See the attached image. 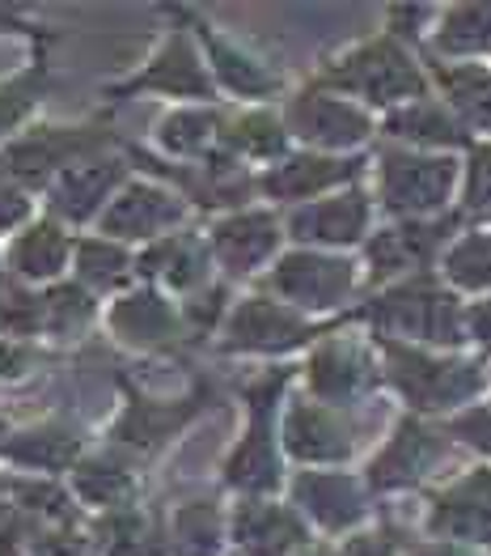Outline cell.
Wrapping results in <instances>:
<instances>
[{
	"label": "cell",
	"mask_w": 491,
	"mask_h": 556,
	"mask_svg": "<svg viewBox=\"0 0 491 556\" xmlns=\"http://www.w3.org/2000/svg\"><path fill=\"white\" fill-rule=\"evenodd\" d=\"M106 140V128H35L0 153V184L43 187L60 179L68 166L93 157V149H102Z\"/></svg>",
	"instance_id": "obj_1"
},
{
	"label": "cell",
	"mask_w": 491,
	"mask_h": 556,
	"mask_svg": "<svg viewBox=\"0 0 491 556\" xmlns=\"http://www.w3.org/2000/svg\"><path fill=\"white\" fill-rule=\"evenodd\" d=\"M331 81H339L344 90H357L373 102H390V98H411L424 90L415 64L402 55L390 39L364 43L360 51H352L344 64L331 68Z\"/></svg>",
	"instance_id": "obj_2"
},
{
	"label": "cell",
	"mask_w": 491,
	"mask_h": 556,
	"mask_svg": "<svg viewBox=\"0 0 491 556\" xmlns=\"http://www.w3.org/2000/svg\"><path fill=\"white\" fill-rule=\"evenodd\" d=\"M390 378L399 382V391L419 404V408H441L453 400H466L479 387V374L470 366H449V362H428L419 353L390 349Z\"/></svg>",
	"instance_id": "obj_3"
},
{
	"label": "cell",
	"mask_w": 491,
	"mask_h": 556,
	"mask_svg": "<svg viewBox=\"0 0 491 556\" xmlns=\"http://www.w3.org/2000/svg\"><path fill=\"white\" fill-rule=\"evenodd\" d=\"M119 184H124V162L86 157L51 184V213L68 222H90L93 213H106V200L115 195Z\"/></svg>",
	"instance_id": "obj_4"
},
{
	"label": "cell",
	"mask_w": 491,
	"mask_h": 556,
	"mask_svg": "<svg viewBox=\"0 0 491 556\" xmlns=\"http://www.w3.org/2000/svg\"><path fill=\"white\" fill-rule=\"evenodd\" d=\"M182 217V200L166 187L135 184L111 200L102 213V233L111 238H157Z\"/></svg>",
	"instance_id": "obj_5"
},
{
	"label": "cell",
	"mask_w": 491,
	"mask_h": 556,
	"mask_svg": "<svg viewBox=\"0 0 491 556\" xmlns=\"http://www.w3.org/2000/svg\"><path fill=\"white\" fill-rule=\"evenodd\" d=\"M373 319L382 327L406 331V336H424V340H457L453 302H449L445 293H432L428 285H406L399 293L382 298Z\"/></svg>",
	"instance_id": "obj_6"
},
{
	"label": "cell",
	"mask_w": 491,
	"mask_h": 556,
	"mask_svg": "<svg viewBox=\"0 0 491 556\" xmlns=\"http://www.w3.org/2000/svg\"><path fill=\"white\" fill-rule=\"evenodd\" d=\"M195 417V400H179V404H161V400H140L132 391L124 417L115 420L111 438L115 446L132 451V455H153L161 442H170L186 420Z\"/></svg>",
	"instance_id": "obj_7"
},
{
	"label": "cell",
	"mask_w": 491,
	"mask_h": 556,
	"mask_svg": "<svg viewBox=\"0 0 491 556\" xmlns=\"http://www.w3.org/2000/svg\"><path fill=\"white\" fill-rule=\"evenodd\" d=\"M140 90H153V93H170V98H208L212 81L195 55V47L186 43L182 35L166 39V47L148 60V68L132 77L128 86L119 93H140Z\"/></svg>",
	"instance_id": "obj_8"
},
{
	"label": "cell",
	"mask_w": 491,
	"mask_h": 556,
	"mask_svg": "<svg viewBox=\"0 0 491 556\" xmlns=\"http://www.w3.org/2000/svg\"><path fill=\"white\" fill-rule=\"evenodd\" d=\"M275 289L301 306H335L352 289V268L322 255H288L275 268Z\"/></svg>",
	"instance_id": "obj_9"
},
{
	"label": "cell",
	"mask_w": 491,
	"mask_h": 556,
	"mask_svg": "<svg viewBox=\"0 0 491 556\" xmlns=\"http://www.w3.org/2000/svg\"><path fill=\"white\" fill-rule=\"evenodd\" d=\"M449 162H424V157H386L382 166V191L386 204L399 213H419L441 204V195L449 191Z\"/></svg>",
	"instance_id": "obj_10"
},
{
	"label": "cell",
	"mask_w": 491,
	"mask_h": 556,
	"mask_svg": "<svg viewBox=\"0 0 491 556\" xmlns=\"http://www.w3.org/2000/svg\"><path fill=\"white\" fill-rule=\"evenodd\" d=\"M306 336H310V331H306V324H301L297 315H288V311L275 306V302L255 298V302H246V306L233 315V324H229V349L280 353V349L301 344Z\"/></svg>",
	"instance_id": "obj_11"
},
{
	"label": "cell",
	"mask_w": 491,
	"mask_h": 556,
	"mask_svg": "<svg viewBox=\"0 0 491 556\" xmlns=\"http://www.w3.org/2000/svg\"><path fill=\"white\" fill-rule=\"evenodd\" d=\"M280 382H284V378H271L268 387L255 391V425H250V433L242 438V446H237L233 459H229V484H242V489H271V484L280 480L271 429H268V420H263L268 404L275 400V391H280Z\"/></svg>",
	"instance_id": "obj_12"
},
{
	"label": "cell",
	"mask_w": 491,
	"mask_h": 556,
	"mask_svg": "<svg viewBox=\"0 0 491 556\" xmlns=\"http://www.w3.org/2000/svg\"><path fill=\"white\" fill-rule=\"evenodd\" d=\"M288 119L301 137L318 140V144H357L369 132V119L357 106H348L339 98H326V93H301L293 102Z\"/></svg>",
	"instance_id": "obj_13"
},
{
	"label": "cell",
	"mask_w": 491,
	"mask_h": 556,
	"mask_svg": "<svg viewBox=\"0 0 491 556\" xmlns=\"http://www.w3.org/2000/svg\"><path fill=\"white\" fill-rule=\"evenodd\" d=\"M111 331H115L119 340L135 344V349H157V344H166V340L179 331V319H175V311H170L157 293L140 289V293H128L124 302H115V311H111Z\"/></svg>",
	"instance_id": "obj_14"
},
{
	"label": "cell",
	"mask_w": 491,
	"mask_h": 556,
	"mask_svg": "<svg viewBox=\"0 0 491 556\" xmlns=\"http://www.w3.org/2000/svg\"><path fill=\"white\" fill-rule=\"evenodd\" d=\"M77 433L68 425H35V429H17L0 442V455L22 467H39V471H60L77 459Z\"/></svg>",
	"instance_id": "obj_15"
},
{
	"label": "cell",
	"mask_w": 491,
	"mask_h": 556,
	"mask_svg": "<svg viewBox=\"0 0 491 556\" xmlns=\"http://www.w3.org/2000/svg\"><path fill=\"white\" fill-rule=\"evenodd\" d=\"M68 255H73V242H68L64 226L60 222H39L13 242L9 268L26 280H51L64 273Z\"/></svg>",
	"instance_id": "obj_16"
},
{
	"label": "cell",
	"mask_w": 491,
	"mask_h": 556,
	"mask_svg": "<svg viewBox=\"0 0 491 556\" xmlns=\"http://www.w3.org/2000/svg\"><path fill=\"white\" fill-rule=\"evenodd\" d=\"M275 222L263 213H242V217H229L212 233V247L233 273H246L255 268L259 260H268L271 247H275Z\"/></svg>",
	"instance_id": "obj_17"
},
{
	"label": "cell",
	"mask_w": 491,
	"mask_h": 556,
	"mask_svg": "<svg viewBox=\"0 0 491 556\" xmlns=\"http://www.w3.org/2000/svg\"><path fill=\"white\" fill-rule=\"evenodd\" d=\"M237 544L250 556H284L288 548L301 544V522L288 510L275 506H242L237 510Z\"/></svg>",
	"instance_id": "obj_18"
},
{
	"label": "cell",
	"mask_w": 491,
	"mask_h": 556,
	"mask_svg": "<svg viewBox=\"0 0 491 556\" xmlns=\"http://www.w3.org/2000/svg\"><path fill=\"white\" fill-rule=\"evenodd\" d=\"M432 527L449 535H491V480L488 476H470L466 484H457L453 493L441 497V506L432 514Z\"/></svg>",
	"instance_id": "obj_19"
},
{
	"label": "cell",
	"mask_w": 491,
	"mask_h": 556,
	"mask_svg": "<svg viewBox=\"0 0 491 556\" xmlns=\"http://www.w3.org/2000/svg\"><path fill=\"white\" fill-rule=\"evenodd\" d=\"M364 222H369V208L352 191V195H335V200L310 204L306 213L293 217V230H297V238H318V242H357Z\"/></svg>",
	"instance_id": "obj_20"
},
{
	"label": "cell",
	"mask_w": 491,
	"mask_h": 556,
	"mask_svg": "<svg viewBox=\"0 0 491 556\" xmlns=\"http://www.w3.org/2000/svg\"><path fill=\"white\" fill-rule=\"evenodd\" d=\"M204 268H208L204 247H199L195 238H186V233L157 238V242L140 255V273H144V277L166 280V285H175V289L199 285V280H204Z\"/></svg>",
	"instance_id": "obj_21"
},
{
	"label": "cell",
	"mask_w": 491,
	"mask_h": 556,
	"mask_svg": "<svg viewBox=\"0 0 491 556\" xmlns=\"http://www.w3.org/2000/svg\"><path fill=\"white\" fill-rule=\"evenodd\" d=\"M284 442H288V451L297 455V459H344L348 455V433L335 425L331 413H322V408H293V417H288V429H284Z\"/></svg>",
	"instance_id": "obj_22"
},
{
	"label": "cell",
	"mask_w": 491,
	"mask_h": 556,
	"mask_svg": "<svg viewBox=\"0 0 491 556\" xmlns=\"http://www.w3.org/2000/svg\"><path fill=\"white\" fill-rule=\"evenodd\" d=\"M297 497L306 502V510L318 514V522L326 527H348L360 518V493L352 480L344 476H306L297 484Z\"/></svg>",
	"instance_id": "obj_23"
},
{
	"label": "cell",
	"mask_w": 491,
	"mask_h": 556,
	"mask_svg": "<svg viewBox=\"0 0 491 556\" xmlns=\"http://www.w3.org/2000/svg\"><path fill=\"white\" fill-rule=\"evenodd\" d=\"M432 455H437L432 433H424L419 425H402L399 438L390 442V451L373 464V480L377 484H406L432 464Z\"/></svg>",
	"instance_id": "obj_24"
},
{
	"label": "cell",
	"mask_w": 491,
	"mask_h": 556,
	"mask_svg": "<svg viewBox=\"0 0 491 556\" xmlns=\"http://www.w3.org/2000/svg\"><path fill=\"white\" fill-rule=\"evenodd\" d=\"M73 484H77V497L90 502V506H102V510H128L135 484L132 476L111 459H86V464L73 471Z\"/></svg>",
	"instance_id": "obj_25"
},
{
	"label": "cell",
	"mask_w": 491,
	"mask_h": 556,
	"mask_svg": "<svg viewBox=\"0 0 491 556\" xmlns=\"http://www.w3.org/2000/svg\"><path fill=\"white\" fill-rule=\"evenodd\" d=\"M310 378L318 395H326V400H348V395H357L360 387L369 382V366H364V357H360L357 349L335 344V349H322V353L313 357Z\"/></svg>",
	"instance_id": "obj_26"
},
{
	"label": "cell",
	"mask_w": 491,
	"mask_h": 556,
	"mask_svg": "<svg viewBox=\"0 0 491 556\" xmlns=\"http://www.w3.org/2000/svg\"><path fill=\"white\" fill-rule=\"evenodd\" d=\"M357 166L352 162H331V157H297V162H284L280 170L268 175V191L271 195H313L322 187L348 179Z\"/></svg>",
	"instance_id": "obj_27"
},
{
	"label": "cell",
	"mask_w": 491,
	"mask_h": 556,
	"mask_svg": "<svg viewBox=\"0 0 491 556\" xmlns=\"http://www.w3.org/2000/svg\"><path fill=\"white\" fill-rule=\"evenodd\" d=\"M199 39H204V47H208V55H212V64H217V73H221V81L229 90L268 93L275 86L271 73H263V64H255L246 51H237V47H229L224 39H217L212 26H199Z\"/></svg>",
	"instance_id": "obj_28"
},
{
	"label": "cell",
	"mask_w": 491,
	"mask_h": 556,
	"mask_svg": "<svg viewBox=\"0 0 491 556\" xmlns=\"http://www.w3.org/2000/svg\"><path fill=\"white\" fill-rule=\"evenodd\" d=\"M77 277L93 289H119L132 277V260L115 238H90L77 247Z\"/></svg>",
	"instance_id": "obj_29"
},
{
	"label": "cell",
	"mask_w": 491,
	"mask_h": 556,
	"mask_svg": "<svg viewBox=\"0 0 491 556\" xmlns=\"http://www.w3.org/2000/svg\"><path fill=\"white\" fill-rule=\"evenodd\" d=\"M175 548L179 556H217L221 553V522L217 510L204 502H191L175 514Z\"/></svg>",
	"instance_id": "obj_30"
},
{
	"label": "cell",
	"mask_w": 491,
	"mask_h": 556,
	"mask_svg": "<svg viewBox=\"0 0 491 556\" xmlns=\"http://www.w3.org/2000/svg\"><path fill=\"white\" fill-rule=\"evenodd\" d=\"M43 90H47L43 64H35V68H26V73H17V77L0 81V137H4V132H13V128H17V124L39 106Z\"/></svg>",
	"instance_id": "obj_31"
},
{
	"label": "cell",
	"mask_w": 491,
	"mask_h": 556,
	"mask_svg": "<svg viewBox=\"0 0 491 556\" xmlns=\"http://www.w3.org/2000/svg\"><path fill=\"white\" fill-rule=\"evenodd\" d=\"M212 137H217V119L204 115V111H182V115H170L161 124V144L170 153H182V157L204 153L212 144Z\"/></svg>",
	"instance_id": "obj_32"
},
{
	"label": "cell",
	"mask_w": 491,
	"mask_h": 556,
	"mask_svg": "<svg viewBox=\"0 0 491 556\" xmlns=\"http://www.w3.org/2000/svg\"><path fill=\"white\" fill-rule=\"evenodd\" d=\"M47 302V327L51 331H77L93 319V298L81 285H60L43 298Z\"/></svg>",
	"instance_id": "obj_33"
},
{
	"label": "cell",
	"mask_w": 491,
	"mask_h": 556,
	"mask_svg": "<svg viewBox=\"0 0 491 556\" xmlns=\"http://www.w3.org/2000/svg\"><path fill=\"white\" fill-rule=\"evenodd\" d=\"M0 327L9 336H30L47 327V302L35 293H22V289H4L0 293Z\"/></svg>",
	"instance_id": "obj_34"
},
{
	"label": "cell",
	"mask_w": 491,
	"mask_h": 556,
	"mask_svg": "<svg viewBox=\"0 0 491 556\" xmlns=\"http://www.w3.org/2000/svg\"><path fill=\"white\" fill-rule=\"evenodd\" d=\"M224 140H229L233 149L250 153V157H271V153L284 149V132H280V124L268 119V115H246Z\"/></svg>",
	"instance_id": "obj_35"
},
{
	"label": "cell",
	"mask_w": 491,
	"mask_h": 556,
	"mask_svg": "<svg viewBox=\"0 0 491 556\" xmlns=\"http://www.w3.org/2000/svg\"><path fill=\"white\" fill-rule=\"evenodd\" d=\"M449 277L462 285H491V242L470 238L449 255Z\"/></svg>",
	"instance_id": "obj_36"
},
{
	"label": "cell",
	"mask_w": 491,
	"mask_h": 556,
	"mask_svg": "<svg viewBox=\"0 0 491 556\" xmlns=\"http://www.w3.org/2000/svg\"><path fill=\"white\" fill-rule=\"evenodd\" d=\"M390 128H395L399 137H415V140H445V144L457 140V128L449 124L437 106H411V111H402Z\"/></svg>",
	"instance_id": "obj_37"
},
{
	"label": "cell",
	"mask_w": 491,
	"mask_h": 556,
	"mask_svg": "<svg viewBox=\"0 0 491 556\" xmlns=\"http://www.w3.org/2000/svg\"><path fill=\"white\" fill-rule=\"evenodd\" d=\"M35 553L39 556H93L90 544L73 531H39L35 535Z\"/></svg>",
	"instance_id": "obj_38"
},
{
	"label": "cell",
	"mask_w": 491,
	"mask_h": 556,
	"mask_svg": "<svg viewBox=\"0 0 491 556\" xmlns=\"http://www.w3.org/2000/svg\"><path fill=\"white\" fill-rule=\"evenodd\" d=\"M26 213H30V204H26V195H22V187L0 184V233H4V230H13L17 222H26Z\"/></svg>",
	"instance_id": "obj_39"
},
{
	"label": "cell",
	"mask_w": 491,
	"mask_h": 556,
	"mask_svg": "<svg viewBox=\"0 0 491 556\" xmlns=\"http://www.w3.org/2000/svg\"><path fill=\"white\" fill-rule=\"evenodd\" d=\"M348 556H395V553H390V540L386 535H360L357 544L348 548Z\"/></svg>",
	"instance_id": "obj_40"
},
{
	"label": "cell",
	"mask_w": 491,
	"mask_h": 556,
	"mask_svg": "<svg viewBox=\"0 0 491 556\" xmlns=\"http://www.w3.org/2000/svg\"><path fill=\"white\" fill-rule=\"evenodd\" d=\"M462 433H475L470 442L491 446V413H475V417H466V420H462Z\"/></svg>",
	"instance_id": "obj_41"
},
{
	"label": "cell",
	"mask_w": 491,
	"mask_h": 556,
	"mask_svg": "<svg viewBox=\"0 0 491 556\" xmlns=\"http://www.w3.org/2000/svg\"><path fill=\"white\" fill-rule=\"evenodd\" d=\"M17 366H26V353H22V349H13V344H9V349H0V374H22Z\"/></svg>",
	"instance_id": "obj_42"
},
{
	"label": "cell",
	"mask_w": 491,
	"mask_h": 556,
	"mask_svg": "<svg viewBox=\"0 0 491 556\" xmlns=\"http://www.w3.org/2000/svg\"><path fill=\"white\" fill-rule=\"evenodd\" d=\"M475 327L483 331V340H491V306H483V311L475 315Z\"/></svg>",
	"instance_id": "obj_43"
},
{
	"label": "cell",
	"mask_w": 491,
	"mask_h": 556,
	"mask_svg": "<svg viewBox=\"0 0 491 556\" xmlns=\"http://www.w3.org/2000/svg\"><path fill=\"white\" fill-rule=\"evenodd\" d=\"M0 556H17V548L13 544H0Z\"/></svg>",
	"instance_id": "obj_44"
},
{
	"label": "cell",
	"mask_w": 491,
	"mask_h": 556,
	"mask_svg": "<svg viewBox=\"0 0 491 556\" xmlns=\"http://www.w3.org/2000/svg\"><path fill=\"white\" fill-rule=\"evenodd\" d=\"M419 556H453V553H445V548H428V553H419Z\"/></svg>",
	"instance_id": "obj_45"
}]
</instances>
